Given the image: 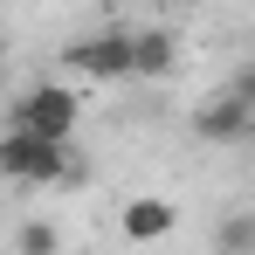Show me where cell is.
Segmentation results:
<instances>
[{
	"mask_svg": "<svg viewBox=\"0 0 255 255\" xmlns=\"http://www.w3.org/2000/svg\"><path fill=\"white\" fill-rule=\"evenodd\" d=\"M0 179H14V186H62V179H76L69 138H42L28 125H7L0 131Z\"/></svg>",
	"mask_w": 255,
	"mask_h": 255,
	"instance_id": "cell-1",
	"label": "cell"
},
{
	"mask_svg": "<svg viewBox=\"0 0 255 255\" xmlns=\"http://www.w3.org/2000/svg\"><path fill=\"white\" fill-rule=\"evenodd\" d=\"M76 118H83V97L69 83H35L14 97V125L42 131V138H76Z\"/></svg>",
	"mask_w": 255,
	"mask_h": 255,
	"instance_id": "cell-2",
	"label": "cell"
},
{
	"mask_svg": "<svg viewBox=\"0 0 255 255\" xmlns=\"http://www.w3.org/2000/svg\"><path fill=\"white\" fill-rule=\"evenodd\" d=\"M249 125H255V83H249V76H235L214 104H200V111H193V131H200L207 145H242V138H249Z\"/></svg>",
	"mask_w": 255,
	"mask_h": 255,
	"instance_id": "cell-3",
	"label": "cell"
},
{
	"mask_svg": "<svg viewBox=\"0 0 255 255\" xmlns=\"http://www.w3.org/2000/svg\"><path fill=\"white\" fill-rule=\"evenodd\" d=\"M62 62H69L76 76H90V83H125L131 76V28H104V35H90V42H69Z\"/></svg>",
	"mask_w": 255,
	"mask_h": 255,
	"instance_id": "cell-4",
	"label": "cell"
},
{
	"mask_svg": "<svg viewBox=\"0 0 255 255\" xmlns=\"http://www.w3.org/2000/svg\"><path fill=\"white\" fill-rule=\"evenodd\" d=\"M179 69V42H172L166 28H131V76L138 83H159Z\"/></svg>",
	"mask_w": 255,
	"mask_h": 255,
	"instance_id": "cell-5",
	"label": "cell"
},
{
	"mask_svg": "<svg viewBox=\"0 0 255 255\" xmlns=\"http://www.w3.org/2000/svg\"><path fill=\"white\" fill-rule=\"evenodd\" d=\"M118 228H125V242H166L172 228H179V207L172 200H131Z\"/></svg>",
	"mask_w": 255,
	"mask_h": 255,
	"instance_id": "cell-6",
	"label": "cell"
},
{
	"mask_svg": "<svg viewBox=\"0 0 255 255\" xmlns=\"http://www.w3.org/2000/svg\"><path fill=\"white\" fill-rule=\"evenodd\" d=\"M249 242H255V221H249V214H235V221L221 228V255H242Z\"/></svg>",
	"mask_w": 255,
	"mask_h": 255,
	"instance_id": "cell-7",
	"label": "cell"
},
{
	"mask_svg": "<svg viewBox=\"0 0 255 255\" xmlns=\"http://www.w3.org/2000/svg\"><path fill=\"white\" fill-rule=\"evenodd\" d=\"M21 249H62V235H55V228H48V221H28V228H21Z\"/></svg>",
	"mask_w": 255,
	"mask_h": 255,
	"instance_id": "cell-8",
	"label": "cell"
}]
</instances>
